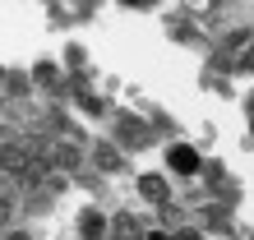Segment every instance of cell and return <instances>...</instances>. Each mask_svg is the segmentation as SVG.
Masks as SVG:
<instances>
[{"mask_svg":"<svg viewBox=\"0 0 254 240\" xmlns=\"http://www.w3.org/2000/svg\"><path fill=\"white\" fill-rule=\"evenodd\" d=\"M47 167H56V171H69V176H79V167H83V148L74 143V139H56V143L47 148Z\"/></svg>","mask_w":254,"mask_h":240,"instance_id":"1","label":"cell"},{"mask_svg":"<svg viewBox=\"0 0 254 240\" xmlns=\"http://www.w3.org/2000/svg\"><path fill=\"white\" fill-rule=\"evenodd\" d=\"M93 162H97V171H107V176L125 171V153H121L116 143H107V139H97V143H93Z\"/></svg>","mask_w":254,"mask_h":240,"instance_id":"2","label":"cell"},{"mask_svg":"<svg viewBox=\"0 0 254 240\" xmlns=\"http://www.w3.org/2000/svg\"><path fill=\"white\" fill-rule=\"evenodd\" d=\"M116 134H121V143H129V148H143L148 139H153V134L143 129V120H134V116H121V129Z\"/></svg>","mask_w":254,"mask_h":240,"instance_id":"3","label":"cell"},{"mask_svg":"<svg viewBox=\"0 0 254 240\" xmlns=\"http://www.w3.org/2000/svg\"><path fill=\"white\" fill-rule=\"evenodd\" d=\"M79 236L83 240H107V217L93 213V208H83L79 213Z\"/></svg>","mask_w":254,"mask_h":240,"instance_id":"4","label":"cell"},{"mask_svg":"<svg viewBox=\"0 0 254 240\" xmlns=\"http://www.w3.org/2000/svg\"><path fill=\"white\" fill-rule=\"evenodd\" d=\"M171 171H181V176L199 171V153L194 148H171Z\"/></svg>","mask_w":254,"mask_h":240,"instance_id":"5","label":"cell"},{"mask_svg":"<svg viewBox=\"0 0 254 240\" xmlns=\"http://www.w3.org/2000/svg\"><path fill=\"white\" fill-rule=\"evenodd\" d=\"M139 194L153 199V203H162V199H167V180H162V176H143L139 180Z\"/></svg>","mask_w":254,"mask_h":240,"instance_id":"6","label":"cell"},{"mask_svg":"<svg viewBox=\"0 0 254 240\" xmlns=\"http://www.w3.org/2000/svg\"><path fill=\"white\" fill-rule=\"evenodd\" d=\"M5 83H9L5 88L9 97H28V74H5Z\"/></svg>","mask_w":254,"mask_h":240,"instance_id":"7","label":"cell"},{"mask_svg":"<svg viewBox=\"0 0 254 240\" xmlns=\"http://www.w3.org/2000/svg\"><path fill=\"white\" fill-rule=\"evenodd\" d=\"M33 79H37V83H47V88H56V83H61V69H56V65H37V69H33Z\"/></svg>","mask_w":254,"mask_h":240,"instance_id":"8","label":"cell"},{"mask_svg":"<svg viewBox=\"0 0 254 240\" xmlns=\"http://www.w3.org/2000/svg\"><path fill=\"white\" fill-rule=\"evenodd\" d=\"M9 217H14V199H9V194H0V231L9 227Z\"/></svg>","mask_w":254,"mask_h":240,"instance_id":"9","label":"cell"},{"mask_svg":"<svg viewBox=\"0 0 254 240\" xmlns=\"http://www.w3.org/2000/svg\"><path fill=\"white\" fill-rule=\"evenodd\" d=\"M5 240H28V231H9V236H5Z\"/></svg>","mask_w":254,"mask_h":240,"instance_id":"10","label":"cell"}]
</instances>
